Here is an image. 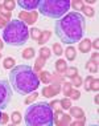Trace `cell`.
<instances>
[{"mask_svg": "<svg viewBox=\"0 0 99 126\" xmlns=\"http://www.w3.org/2000/svg\"><path fill=\"white\" fill-rule=\"evenodd\" d=\"M86 31V20L79 12L69 11L65 16L58 19L54 25V32L63 44L71 45L79 43Z\"/></svg>", "mask_w": 99, "mask_h": 126, "instance_id": "1", "label": "cell"}, {"mask_svg": "<svg viewBox=\"0 0 99 126\" xmlns=\"http://www.w3.org/2000/svg\"><path fill=\"white\" fill-rule=\"evenodd\" d=\"M9 82L16 93L26 96L40 86V78L29 65H16L11 69Z\"/></svg>", "mask_w": 99, "mask_h": 126, "instance_id": "2", "label": "cell"}, {"mask_svg": "<svg viewBox=\"0 0 99 126\" xmlns=\"http://www.w3.org/2000/svg\"><path fill=\"white\" fill-rule=\"evenodd\" d=\"M24 122L28 126H53V110L48 102L30 104L24 113Z\"/></svg>", "mask_w": 99, "mask_h": 126, "instance_id": "3", "label": "cell"}, {"mask_svg": "<svg viewBox=\"0 0 99 126\" xmlns=\"http://www.w3.org/2000/svg\"><path fill=\"white\" fill-rule=\"evenodd\" d=\"M3 41L12 47H21L26 44L29 39V29L28 25L24 24L21 20L13 19L7 24V27L3 29Z\"/></svg>", "mask_w": 99, "mask_h": 126, "instance_id": "4", "label": "cell"}, {"mask_svg": "<svg viewBox=\"0 0 99 126\" xmlns=\"http://www.w3.org/2000/svg\"><path fill=\"white\" fill-rule=\"evenodd\" d=\"M70 9L69 0H40L37 11L44 16L58 20L65 16Z\"/></svg>", "mask_w": 99, "mask_h": 126, "instance_id": "5", "label": "cell"}, {"mask_svg": "<svg viewBox=\"0 0 99 126\" xmlns=\"http://www.w3.org/2000/svg\"><path fill=\"white\" fill-rule=\"evenodd\" d=\"M11 97H12V90L9 82L7 80H0V110L8 106Z\"/></svg>", "mask_w": 99, "mask_h": 126, "instance_id": "6", "label": "cell"}, {"mask_svg": "<svg viewBox=\"0 0 99 126\" xmlns=\"http://www.w3.org/2000/svg\"><path fill=\"white\" fill-rule=\"evenodd\" d=\"M37 16H38V13L36 11H32V12H26V11H21L19 13V20H21L24 24L26 25H32L35 24L37 21Z\"/></svg>", "mask_w": 99, "mask_h": 126, "instance_id": "7", "label": "cell"}, {"mask_svg": "<svg viewBox=\"0 0 99 126\" xmlns=\"http://www.w3.org/2000/svg\"><path fill=\"white\" fill-rule=\"evenodd\" d=\"M61 92V84H57V82H53L52 85H48V86H44L42 88V96L44 97H53V96H57Z\"/></svg>", "mask_w": 99, "mask_h": 126, "instance_id": "8", "label": "cell"}, {"mask_svg": "<svg viewBox=\"0 0 99 126\" xmlns=\"http://www.w3.org/2000/svg\"><path fill=\"white\" fill-rule=\"evenodd\" d=\"M17 4L20 5V8H21L23 11L32 12V11H35L36 8H38L40 0H19Z\"/></svg>", "mask_w": 99, "mask_h": 126, "instance_id": "9", "label": "cell"}, {"mask_svg": "<svg viewBox=\"0 0 99 126\" xmlns=\"http://www.w3.org/2000/svg\"><path fill=\"white\" fill-rule=\"evenodd\" d=\"M69 111H70L71 118H74V120H83L85 118V111L78 106H70Z\"/></svg>", "mask_w": 99, "mask_h": 126, "instance_id": "10", "label": "cell"}, {"mask_svg": "<svg viewBox=\"0 0 99 126\" xmlns=\"http://www.w3.org/2000/svg\"><path fill=\"white\" fill-rule=\"evenodd\" d=\"M91 49V41L88 39H85V40H81L79 41V50L82 53H88Z\"/></svg>", "mask_w": 99, "mask_h": 126, "instance_id": "11", "label": "cell"}, {"mask_svg": "<svg viewBox=\"0 0 99 126\" xmlns=\"http://www.w3.org/2000/svg\"><path fill=\"white\" fill-rule=\"evenodd\" d=\"M65 56H66V59L69 61H74L77 57V50L74 47H67L66 49H65Z\"/></svg>", "mask_w": 99, "mask_h": 126, "instance_id": "12", "label": "cell"}, {"mask_svg": "<svg viewBox=\"0 0 99 126\" xmlns=\"http://www.w3.org/2000/svg\"><path fill=\"white\" fill-rule=\"evenodd\" d=\"M40 81H42L44 84H50L52 82V73L48 72V70H42L40 72Z\"/></svg>", "mask_w": 99, "mask_h": 126, "instance_id": "13", "label": "cell"}, {"mask_svg": "<svg viewBox=\"0 0 99 126\" xmlns=\"http://www.w3.org/2000/svg\"><path fill=\"white\" fill-rule=\"evenodd\" d=\"M50 36H52V32L50 31H44V32H41V36L38 37V44L40 45H44L45 43H48V40L50 39Z\"/></svg>", "mask_w": 99, "mask_h": 126, "instance_id": "14", "label": "cell"}, {"mask_svg": "<svg viewBox=\"0 0 99 126\" xmlns=\"http://www.w3.org/2000/svg\"><path fill=\"white\" fill-rule=\"evenodd\" d=\"M86 69H87L90 73H97V72H98V61H95V60L87 61Z\"/></svg>", "mask_w": 99, "mask_h": 126, "instance_id": "15", "label": "cell"}, {"mask_svg": "<svg viewBox=\"0 0 99 126\" xmlns=\"http://www.w3.org/2000/svg\"><path fill=\"white\" fill-rule=\"evenodd\" d=\"M66 61H63L62 59H60V60H57V63H56V70L58 73H63L65 70H66Z\"/></svg>", "mask_w": 99, "mask_h": 126, "instance_id": "16", "label": "cell"}, {"mask_svg": "<svg viewBox=\"0 0 99 126\" xmlns=\"http://www.w3.org/2000/svg\"><path fill=\"white\" fill-rule=\"evenodd\" d=\"M70 120H71V115L70 114H62L61 118L58 120L56 125H60V126H65V125H70Z\"/></svg>", "mask_w": 99, "mask_h": 126, "instance_id": "17", "label": "cell"}, {"mask_svg": "<svg viewBox=\"0 0 99 126\" xmlns=\"http://www.w3.org/2000/svg\"><path fill=\"white\" fill-rule=\"evenodd\" d=\"M35 57V49L30 47V48H25L23 50V59H25V60H30V59H33Z\"/></svg>", "mask_w": 99, "mask_h": 126, "instance_id": "18", "label": "cell"}, {"mask_svg": "<svg viewBox=\"0 0 99 126\" xmlns=\"http://www.w3.org/2000/svg\"><path fill=\"white\" fill-rule=\"evenodd\" d=\"M0 15H1L8 23L11 21V11H8L3 4H0Z\"/></svg>", "mask_w": 99, "mask_h": 126, "instance_id": "19", "label": "cell"}, {"mask_svg": "<svg viewBox=\"0 0 99 126\" xmlns=\"http://www.w3.org/2000/svg\"><path fill=\"white\" fill-rule=\"evenodd\" d=\"M63 74L69 78H73L75 74H78V69L75 66H69V68H66V70L63 72Z\"/></svg>", "mask_w": 99, "mask_h": 126, "instance_id": "20", "label": "cell"}, {"mask_svg": "<svg viewBox=\"0 0 99 126\" xmlns=\"http://www.w3.org/2000/svg\"><path fill=\"white\" fill-rule=\"evenodd\" d=\"M71 90H73V85H71V82H63L62 84V93H63V96L69 97L70 93H71Z\"/></svg>", "mask_w": 99, "mask_h": 126, "instance_id": "21", "label": "cell"}, {"mask_svg": "<svg viewBox=\"0 0 99 126\" xmlns=\"http://www.w3.org/2000/svg\"><path fill=\"white\" fill-rule=\"evenodd\" d=\"M16 61L15 59H12V57H7V59H4V61H3V66L5 68V69H12L13 66H15Z\"/></svg>", "mask_w": 99, "mask_h": 126, "instance_id": "22", "label": "cell"}, {"mask_svg": "<svg viewBox=\"0 0 99 126\" xmlns=\"http://www.w3.org/2000/svg\"><path fill=\"white\" fill-rule=\"evenodd\" d=\"M38 53H40V57H42V59H45V60H48L50 56H52V50H50L49 48H46V47H42Z\"/></svg>", "mask_w": 99, "mask_h": 126, "instance_id": "23", "label": "cell"}, {"mask_svg": "<svg viewBox=\"0 0 99 126\" xmlns=\"http://www.w3.org/2000/svg\"><path fill=\"white\" fill-rule=\"evenodd\" d=\"M71 85H74L75 88H79L83 85V80H82V77L79 76V74H75L73 78H71Z\"/></svg>", "mask_w": 99, "mask_h": 126, "instance_id": "24", "label": "cell"}, {"mask_svg": "<svg viewBox=\"0 0 99 126\" xmlns=\"http://www.w3.org/2000/svg\"><path fill=\"white\" fill-rule=\"evenodd\" d=\"M82 12H83V16H87V17H93L94 16V13H95V11L91 7H88V5H83V8L81 9Z\"/></svg>", "mask_w": 99, "mask_h": 126, "instance_id": "25", "label": "cell"}, {"mask_svg": "<svg viewBox=\"0 0 99 126\" xmlns=\"http://www.w3.org/2000/svg\"><path fill=\"white\" fill-rule=\"evenodd\" d=\"M83 1H81V0H74V1H71L70 3V7H73L74 8V11L78 12V11H81L82 8H83Z\"/></svg>", "mask_w": 99, "mask_h": 126, "instance_id": "26", "label": "cell"}, {"mask_svg": "<svg viewBox=\"0 0 99 126\" xmlns=\"http://www.w3.org/2000/svg\"><path fill=\"white\" fill-rule=\"evenodd\" d=\"M11 120H12L13 125H19L20 122H21V113H19V111H13L12 115H11Z\"/></svg>", "mask_w": 99, "mask_h": 126, "instance_id": "27", "label": "cell"}, {"mask_svg": "<svg viewBox=\"0 0 99 126\" xmlns=\"http://www.w3.org/2000/svg\"><path fill=\"white\" fill-rule=\"evenodd\" d=\"M37 97H38V94L36 93V90H35V92H32V93H29V96L25 98V104H26V105L33 104V102L37 100Z\"/></svg>", "mask_w": 99, "mask_h": 126, "instance_id": "28", "label": "cell"}, {"mask_svg": "<svg viewBox=\"0 0 99 126\" xmlns=\"http://www.w3.org/2000/svg\"><path fill=\"white\" fill-rule=\"evenodd\" d=\"M29 36L32 37L33 40H38V37L41 36V31L38 28H35V27H33V28L29 31Z\"/></svg>", "mask_w": 99, "mask_h": 126, "instance_id": "29", "label": "cell"}, {"mask_svg": "<svg viewBox=\"0 0 99 126\" xmlns=\"http://www.w3.org/2000/svg\"><path fill=\"white\" fill-rule=\"evenodd\" d=\"M53 53L56 54V56H61V54L63 53V49H62V47H61L60 43L53 44Z\"/></svg>", "mask_w": 99, "mask_h": 126, "instance_id": "30", "label": "cell"}, {"mask_svg": "<svg viewBox=\"0 0 99 126\" xmlns=\"http://www.w3.org/2000/svg\"><path fill=\"white\" fill-rule=\"evenodd\" d=\"M45 65V59H42V57H38V59L36 60V64H35V69L33 70H41L42 69V66Z\"/></svg>", "mask_w": 99, "mask_h": 126, "instance_id": "31", "label": "cell"}, {"mask_svg": "<svg viewBox=\"0 0 99 126\" xmlns=\"http://www.w3.org/2000/svg\"><path fill=\"white\" fill-rule=\"evenodd\" d=\"M49 105H50V108H52V110H53V111L61 110V109H62V108H61V101H60V100H53Z\"/></svg>", "mask_w": 99, "mask_h": 126, "instance_id": "32", "label": "cell"}, {"mask_svg": "<svg viewBox=\"0 0 99 126\" xmlns=\"http://www.w3.org/2000/svg\"><path fill=\"white\" fill-rule=\"evenodd\" d=\"M71 106V100L70 98H62L61 100V108L62 109H66V110H69V108Z\"/></svg>", "mask_w": 99, "mask_h": 126, "instance_id": "33", "label": "cell"}, {"mask_svg": "<svg viewBox=\"0 0 99 126\" xmlns=\"http://www.w3.org/2000/svg\"><path fill=\"white\" fill-rule=\"evenodd\" d=\"M93 80H94V77L93 76H87L86 77V80H85V90L86 92H90V86H91V82H93Z\"/></svg>", "mask_w": 99, "mask_h": 126, "instance_id": "34", "label": "cell"}, {"mask_svg": "<svg viewBox=\"0 0 99 126\" xmlns=\"http://www.w3.org/2000/svg\"><path fill=\"white\" fill-rule=\"evenodd\" d=\"M5 7L7 9H8V11H12L13 8H15V5H16V3L13 1V0H7V1H4V4H3Z\"/></svg>", "mask_w": 99, "mask_h": 126, "instance_id": "35", "label": "cell"}, {"mask_svg": "<svg viewBox=\"0 0 99 126\" xmlns=\"http://www.w3.org/2000/svg\"><path fill=\"white\" fill-rule=\"evenodd\" d=\"M70 100H74V101H77V100H79V97H81V92L79 90H71V93H70Z\"/></svg>", "mask_w": 99, "mask_h": 126, "instance_id": "36", "label": "cell"}, {"mask_svg": "<svg viewBox=\"0 0 99 126\" xmlns=\"http://www.w3.org/2000/svg\"><path fill=\"white\" fill-rule=\"evenodd\" d=\"M90 90H94V92L99 90V80H98V78H94V80H93L91 86H90Z\"/></svg>", "mask_w": 99, "mask_h": 126, "instance_id": "37", "label": "cell"}, {"mask_svg": "<svg viewBox=\"0 0 99 126\" xmlns=\"http://www.w3.org/2000/svg\"><path fill=\"white\" fill-rule=\"evenodd\" d=\"M8 120H9L8 114H5V113H1V117H0V125H5L7 122H8Z\"/></svg>", "mask_w": 99, "mask_h": 126, "instance_id": "38", "label": "cell"}, {"mask_svg": "<svg viewBox=\"0 0 99 126\" xmlns=\"http://www.w3.org/2000/svg\"><path fill=\"white\" fill-rule=\"evenodd\" d=\"M85 124H86V121H85V118H83V120H78V121L70 122V125H71V126H82V125H85Z\"/></svg>", "mask_w": 99, "mask_h": 126, "instance_id": "39", "label": "cell"}, {"mask_svg": "<svg viewBox=\"0 0 99 126\" xmlns=\"http://www.w3.org/2000/svg\"><path fill=\"white\" fill-rule=\"evenodd\" d=\"M7 24H8V21H7V20L3 17L1 15H0V29H4L5 27H7Z\"/></svg>", "mask_w": 99, "mask_h": 126, "instance_id": "40", "label": "cell"}, {"mask_svg": "<svg viewBox=\"0 0 99 126\" xmlns=\"http://www.w3.org/2000/svg\"><path fill=\"white\" fill-rule=\"evenodd\" d=\"M99 39H95V41H93L91 43V47H94V49L95 50H98V48H99Z\"/></svg>", "mask_w": 99, "mask_h": 126, "instance_id": "41", "label": "cell"}, {"mask_svg": "<svg viewBox=\"0 0 99 126\" xmlns=\"http://www.w3.org/2000/svg\"><path fill=\"white\" fill-rule=\"evenodd\" d=\"M98 56H99V53L97 52V50H95V52L91 54V60H95V61H98Z\"/></svg>", "mask_w": 99, "mask_h": 126, "instance_id": "42", "label": "cell"}, {"mask_svg": "<svg viewBox=\"0 0 99 126\" xmlns=\"http://www.w3.org/2000/svg\"><path fill=\"white\" fill-rule=\"evenodd\" d=\"M3 47H4V44H3V41H1V40H0V50L3 49Z\"/></svg>", "mask_w": 99, "mask_h": 126, "instance_id": "43", "label": "cell"}, {"mask_svg": "<svg viewBox=\"0 0 99 126\" xmlns=\"http://www.w3.org/2000/svg\"><path fill=\"white\" fill-rule=\"evenodd\" d=\"M94 101H95V105H98V96H95V98H94Z\"/></svg>", "mask_w": 99, "mask_h": 126, "instance_id": "44", "label": "cell"}, {"mask_svg": "<svg viewBox=\"0 0 99 126\" xmlns=\"http://www.w3.org/2000/svg\"><path fill=\"white\" fill-rule=\"evenodd\" d=\"M0 117H1V111H0Z\"/></svg>", "mask_w": 99, "mask_h": 126, "instance_id": "45", "label": "cell"}, {"mask_svg": "<svg viewBox=\"0 0 99 126\" xmlns=\"http://www.w3.org/2000/svg\"><path fill=\"white\" fill-rule=\"evenodd\" d=\"M0 57H1V53H0Z\"/></svg>", "mask_w": 99, "mask_h": 126, "instance_id": "46", "label": "cell"}]
</instances>
